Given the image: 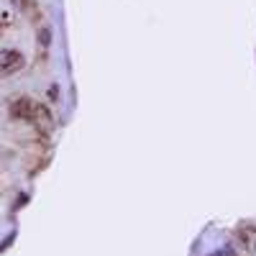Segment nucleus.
Listing matches in <instances>:
<instances>
[{
  "mask_svg": "<svg viewBox=\"0 0 256 256\" xmlns=\"http://www.w3.org/2000/svg\"><path fill=\"white\" fill-rule=\"evenodd\" d=\"M238 238L248 251H256V226H241L238 228Z\"/></svg>",
  "mask_w": 256,
  "mask_h": 256,
  "instance_id": "obj_3",
  "label": "nucleus"
},
{
  "mask_svg": "<svg viewBox=\"0 0 256 256\" xmlns=\"http://www.w3.org/2000/svg\"><path fill=\"white\" fill-rule=\"evenodd\" d=\"M36 108H38V102H34L31 98H16L10 102V116L20 118V120H34Z\"/></svg>",
  "mask_w": 256,
  "mask_h": 256,
  "instance_id": "obj_2",
  "label": "nucleus"
},
{
  "mask_svg": "<svg viewBox=\"0 0 256 256\" xmlns=\"http://www.w3.org/2000/svg\"><path fill=\"white\" fill-rule=\"evenodd\" d=\"M24 54L16 52V49H6L0 52V77H8V74H16L18 70H24Z\"/></svg>",
  "mask_w": 256,
  "mask_h": 256,
  "instance_id": "obj_1",
  "label": "nucleus"
},
{
  "mask_svg": "<svg viewBox=\"0 0 256 256\" xmlns=\"http://www.w3.org/2000/svg\"><path fill=\"white\" fill-rule=\"evenodd\" d=\"M38 41H41V44H49V31H41L38 34Z\"/></svg>",
  "mask_w": 256,
  "mask_h": 256,
  "instance_id": "obj_4",
  "label": "nucleus"
}]
</instances>
